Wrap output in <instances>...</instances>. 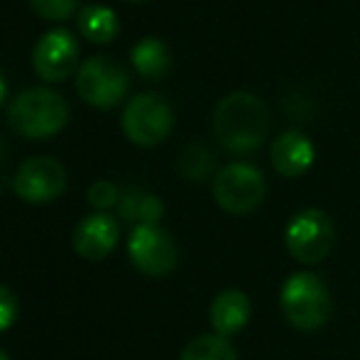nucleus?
Listing matches in <instances>:
<instances>
[{
    "mask_svg": "<svg viewBox=\"0 0 360 360\" xmlns=\"http://www.w3.org/2000/svg\"><path fill=\"white\" fill-rule=\"evenodd\" d=\"M130 57H133V67L145 79H165L172 69L169 47L157 37L140 39L133 47V52H130Z\"/></svg>",
    "mask_w": 360,
    "mask_h": 360,
    "instance_id": "obj_15",
    "label": "nucleus"
},
{
    "mask_svg": "<svg viewBox=\"0 0 360 360\" xmlns=\"http://www.w3.org/2000/svg\"><path fill=\"white\" fill-rule=\"evenodd\" d=\"M130 76L123 64L110 57H89L76 72V91L86 103L110 108L128 94Z\"/></svg>",
    "mask_w": 360,
    "mask_h": 360,
    "instance_id": "obj_7",
    "label": "nucleus"
},
{
    "mask_svg": "<svg viewBox=\"0 0 360 360\" xmlns=\"http://www.w3.org/2000/svg\"><path fill=\"white\" fill-rule=\"evenodd\" d=\"M8 120L22 138L44 140L57 135L69 120V105L49 89H27L13 101Z\"/></svg>",
    "mask_w": 360,
    "mask_h": 360,
    "instance_id": "obj_2",
    "label": "nucleus"
},
{
    "mask_svg": "<svg viewBox=\"0 0 360 360\" xmlns=\"http://www.w3.org/2000/svg\"><path fill=\"white\" fill-rule=\"evenodd\" d=\"M250 314H252L250 299L240 289H226V292H221L209 309L211 326H214L216 336L221 338H231L236 333H240L248 326V321H250Z\"/></svg>",
    "mask_w": 360,
    "mask_h": 360,
    "instance_id": "obj_12",
    "label": "nucleus"
},
{
    "mask_svg": "<svg viewBox=\"0 0 360 360\" xmlns=\"http://www.w3.org/2000/svg\"><path fill=\"white\" fill-rule=\"evenodd\" d=\"M174 128V110L162 96L140 94L123 110V133L140 147L160 145Z\"/></svg>",
    "mask_w": 360,
    "mask_h": 360,
    "instance_id": "obj_6",
    "label": "nucleus"
},
{
    "mask_svg": "<svg viewBox=\"0 0 360 360\" xmlns=\"http://www.w3.org/2000/svg\"><path fill=\"white\" fill-rule=\"evenodd\" d=\"M3 98H5V76L0 72V103H3Z\"/></svg>",
    "mask_w": 360,
    "mask_h": 360,
    "instance_id": "obj_23",
    "label": "nucleus"
},
{
    "mask_svg": "<svg viewBox=\"0 0 360 360\" xmlns=\"http://www.w3.org/2000/svg\"><path fill=\"white\" fill-rule=\"evenodd\" d=\"M18 319V299L8 287L0 285V331L10 328Z\"/></svg>",
    "mask_w": 360,
    "mask_h": 360,
    "instance_id": "obj_21",
    "label": "nucleus"
},
{
    "mask_svg": "<svg viewBox=\"0 0 360 360\" xmlns=\"http://www.w3.org/2000/svg\"><path fill=\"white\" fill-rule=\"evenodd\" d=\"M76 25H79V32L96 44L110 42L118 34V18L105 5H86V8H81L79 15H76Z\"/></svg>",
    "mask_w": 360,
    "mask_h": 360,
    "instance_id": "obj_16",
    "label": "nucleus"
},
{
    "mask_svg": "<svg viewBox=\"0 0 360 360\" xmlns=\"http://www.w3.org/2000/svg\"><path fill=\"white\" fill-rule=\"evenodd\" d=\"M79 42L69 30H49L32 49V67L44 81H64L74 74Z\"/></svg>",
    "mask_w": 360,
    "mask_h": 360,
    "instance_id": "obj_10",
    "label": "nucleus"
},
{
    "mask_svg": "<svg viewBox=\"0 0 360 360\" xmlns=\"http://www.w3.org/2000/svg\"><path fill=\"white\" fill-rule=\"evenodd\" d=\"M280 309L299 331H316L331 319L333 302L328 287L311 272H294L282 285Z\"/></svg>",
    "mask_w": 360,
    "mask_h": 360,
    "instance_id": "obj_3",
    "label": "nucleus"
},
{
    "mask_svg": "<svg viewBox=\"0 0 360 360\" xmlns=\"http://www.w3.org/2000/svg\"><path fill=\"white\" fill-rule=\"evenodd\" d=\"M265 176L255 165L233 162L226 165L214 179V199L223 211L233 216L252 214L265 201Z\"/></svg>",
    "mask_w": 360,
    "mask_h": 360,
    "instance_id": "obj_5",
    "label": "nucleus"
},
{
    "mask_svg": "<svg viewBox=\"0 0 360 360\" xmlns=\"http://www.w3.org/2000/svg\"><path fill=\"white\" fill-rule=\"evenodd\" d=\"M216 157L204 143H189L179 155V172L181 176L191 181H204L214 172Z\"/></svg>",
    "mask_w": 360,
    "mask_h": 360,
    "instance_id": "obj_18",
    "label": "nucleus"
},
{
    "mask_svg": "<svg viewBox=\"0 0 360 360\" xmlns=\"http://www.w3.org/2000/svg\"><path fill=\"white\" fill-rule=\"evenodd\" d=\"M289 255L302 265H319L326 260L336 243V228L321 209H304L292 216L285 231Z\"/></svg>",
    "mask_w": 360,
    "mask_h": 360,
    "instance_id": "obj_4",
    "label": "nucleus"
},
{
    "mask_svg": "<svg viewBox=\"0 0 360 360\" xmlns=\"http://www.w3.org/2000/svg\"><path fill=\"white\" fill-rule=\"evenodd\" d=\"M5 157H8V145H5V138L0 135V165L5 162Z\"/></svg>",
    "mask_w": 360,
    "mask_h": 360,
    "instance_id": "obj_22",
    "label": "nucleus"
},
{
    "mask_svg": "<svg viewBox=\"0 0 360 360\" xmlns=\"http://www.w3.org/2000/svg\"><path fill=\"white\" fill-rule=\"evenodd\" d=\"M74 250L84 260L98 262L113 252L118 243V223L108 214H91L81 218L79 226L74 228Z\"/></svg>",
    "mask_w": 360,
    "mask_h": 360,
    "instance_id": "obj_11",
    "label": "nucleus"
},
{
    "mask_svg": "<svg viewBox=\"0 0 360 360\" xmlns=\"http://www.w3.org/2000/svg\"><path fill=\"white\" fill-rule=\"evenodd\" d=\"M270 130V110L255 94L236 91L216 105L214 133L221 147L233 155H250L265 143Z\"/></svg>",
    "mask_w": 360,
    "mask_h": 360,
    "instance_id": "obj_1",
    "label": "nucleus"
},
{
    "mask_svg": "<svg viewBox=\"0 0 360 360\" xmlns=\"http://www.w3.org/2000/svg\"><path fill=\"white\" fill-rule=\"evenodd\" d=\"M314 165V145L299 130H287L272 145V167L287 179L302 176Z\"/></svg>",
    "mask_w": 360,
    "mask_h": 360,
    "instance_id": "obj_13",
    "label": "nucleus"
},
{
    "mask_svg": "<svg viewBox=\"0 0 360 360\" xmlns=\"http://www.w3.org/2000/svg\"><path fill=\"white\" fill-rule=\"evenodd\" d=\"M128 255L147 277L169 275L179 260L174 238L160 226H135L128 240Z\"/></svg>",
    "mask_w": 360,
    "mask_h": 360,
    "instance_id": "obj_8",
    "label": "nucleus"
},
{
    "mask_svg": "<svg viewBox=\"0 0 360 360\" xmlns=\"http://www.w3.org/2000/svg\"><path fill=\"white\" fill-rule=\"evenodd\" d=\"M179 360H238L236 348L221 336H196L184 346Z\"/></svg>",
    "mask_w": 360,
    "mask_h": 360,
    "instance_id": "obj_17",
    "label": "nucleus"
},
{
    "mask_svg": "<svg viewBox=\"0 0 360 360\" xmlns=\"http://www.w3.org/2000/svg\"><path fill=\"white\" fill-rule=\"evenodd\" d=\"M118 214L135 226H157V221L165 216V204L160 196L150 194L140 186H130L120 194Z\"/></svg>",
    "mask_w": 360,
    "mask_h": 360,
    "instance_id": "obj_14",
    "label": "nucleus"
},
{
    "mask_svg": "<svg viewBox=\"0 0 360 360\" xmlns=\"http://www.w3.org/2000/svg\"><path fill=\"white\" fill-rule=\"evenodd\" d=\"M0 360H10V358H8V353H5L3 348H0Z\"/></svg>",
    "mask_w": 360,
    "mask_h": 360,
    "instance_id": "obj_24",
    "label": "nucleus"
},
{
    "mask_svg": "<svg viewBox=\"0 0 360 360\" xmlns=\"http://www.w3.org/2000/svg\"><path fill=\"white\" fill-rule=\"evenodd\" d=\"M32 10L44 20H67L79 8V0H30Z\"/></svg>",
    "mask_w": 360,
    "mask_h": 360,
    "instance_id": "obj_19",
    "label": "nucleus"
},
{
    "mask_svg": "<svg viewBox=\"0 0 360 360\" xmlns=\"http://www.w3.org/2000/svg\"><path fill=\"white\" fill-rule=\"evenodd\" d=\"M13 186L27 204H47L67 189V172L54 157H30L20 165Z\"/></svg>",
    "mask_w": 360,
    "mask_h": 360,
    "instance_id": "obj_9",
    "label": "nucleus"
},
{
    "mask_svg": "<svg viewBox=\"0 0 360 360\" xmlns=\"http://www.w3.org/2000/svg\"><path fill=\"white\" fill-rule=\"evenodd\" d=\"M86 196H89V204L98 211L118 206V201H120L118 189H115V184H110V181H94V184L89 186V194Z\"/></svg>",
    "mask_w": 360,
    "mask_h": 360,
    "instance_id": "obj_20",
    "label": "nucleus"
}]
</instances>
